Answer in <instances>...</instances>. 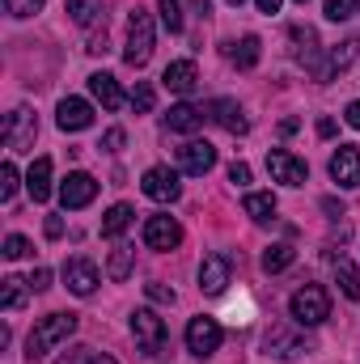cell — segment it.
Returning a JSON list of instances; mask_svg holds the SVG:
<instances>
[{"label":"cell","instance_id":"obj_1","mask_svg":"<svg viewBox=\"0 0 360 364\" xmlns=\"http://www.w3.org/2000/svg\"><path fill=\"white\" fill-rule=\"evenodd\" d=\"M77 331V314H47L34 331H30V339H26V356L30 360H43L55 343H64L68 335Z\"/></svg>","mask_w":360,"mask_h":364},{"label":"cell","instance_id":"obj_2","mask_svg":"<svg viewBox=\"0 0 360 364\" xmlns=\"http://www.w3.org/2000/svg\"><path fill=\"white\" fill-rule=\"evenodd\" d=\"M288 309H292V322H301V326H318V322L331 318V292L318 288V284H305V288L292 292Z\"/></svg>","mask_w":360,"mask_h":364},{"label":"cell","instance_id":"obj_3","mask_svg":"<svg viewBox=\"0 0 360 364\" xmlns=\"http://www.w3.org/2000/svg\"><path fill=\"white\" fill-rule=\"evenodd\" d=\"M149 55H153V17L144 9H136L132 21H127V51H123V60L132 68H144Z\"/></svg>","mask_w":360,"mask_h":364},{"label":"cell","instance_id":"obj_4","mask_svg":"<svg viewBox=\"0 0 360 364\" xmlns=\"http://www.w3.org/2000/svg\"><path fill=\"white\" fill-rule=\"evenodd\" d=\"M4 149L9 153H30L34 149V136H38V119H34V110L30 106H17L9 119H4Z\"/></svg>","mask_w":360,"mask_h":364},{"label":"cell","instance_id":"obj_5","mask_svg":"<svg viewBox=\"0 0 360 364\" xmlns=\"http://www.w3.org/2000/svg\"><path fill=\"white\" fill-rule=\"evenodd\" d=\"M132 335H136V343H140L144 356H162L166 352V322L153 309H136L132 314Z\"/></svg>","mask_w":360,"mask_h":364},{"label":"cell","instance_id":"obj_6","mask_svg":"<svg viewBox=\"0 0 360 364\" xmlns=\"http://www.w3.org/2000/svg\"><path fill=\"white\" fill-rule=\"evenodd\" d=\"M268 170H271V178L284 182V186H305V182H309V166H305L301 157H292L288 149H271Z\"/></svg>","mask_w":360,"mask_h":364},{"label":"cell","instance_id":"obj_7","mask_svg":"<svg viewBox=\"0 0 360 364\" xmlns=\"http://www.w3.org/2000/svg\"><path fill=\"white\" fill-rule=\"evenodd\" d=\"M140 191H144L149 199H157V203H174V199L182 195L179 174H174V170H166V166H153V170H144Z\"/></svg>","mask_w":360,"mask_h":364},{"label":"cell","instance_id":"obj_8","mask_svg":"<svg viewBox=\"0 0 360 364\" xmlns=\"http://www.w3.org/2000/svg\"><path fill=\"white\" fill-rule=\"evenodd\" d=\"M182 242V225L174 216H149L144 220V246L149 250H174Z\"/></svg>","mask_w":360,"mask_h":364},{"label":"cell","instance_id":"obj_9","mask_svg":"<svg viewBox=\"0 0 360 364\" xmlns=\"http://www.w3.org/2000/svg\"><path fill=\"white\" fill-rule=\"evenodd\" d=\"M216 348H221V326H216V318H191V326H186V352L212 356Z\"/></svg>","mask_w":360,"mask_h":364},{"label":"cell","instance_id":"obj_10","mask_svg":"<svg viewBox=\"0 0 360 364\" xmlns=\"http://www.w3.org/2000/svg\"><path fill=\"white\" fill-rule=\"evenodd\" d=\"M212 166H216V149H212L208 140H191V144H182V149H179V170H182V174L203 178Z\"/></svg>","mask_w":360,"mask_h":364},{"label":"cell","instance_id":"obj_11","mask_svg":"<svg viewBox=\"0 0 360 364\" xmlns=\"http://www.w3.org/2000/svg\"><path fill=\"white\" fill-rule=\"evenodd\" d=\"M229 275H233L229 255H208L203 267H199V288H203L208 296H221V292L229 288Z\"/></svg>","mask_w":360,"mask_h":364},{"label":"cell","instance_id":"obj_12","mask_svg":"<svg viewBox=\"0 0 360 364\" xmlns=\"http://www.w3.org/2000/svg\"><path fill=\"white\" fill-rule=\"evenodd\" d=\"M93 195H97V178L85 174V170H77V174H68L64 186H60V203L64 208H90Z\"/></svg>","mask_w":360,"mask_h":364},{"label":"cell","instance_id":"obj_13","mask_svg":"<svg viewBox=\"0 0 360 364\" xmlns=\"http://www.w3.org/2000/svg\"><path fill=\"white\" fill-rule=\"evenodd\" d=\"M331 178L339 186H360V149L356 144H339L331 157Z\"/></svg>","mask_w":360,"mask_h":364},{"label":"cell","instance_id":"obj_14","mask_svg":"<svg viewBox=\"0 0 360 364\" xmlns=\"http://www.w3.org/2000/svg\"><path fill=\"white\" fill-rule=\"evenodd\" d=\"M64 284H68L77 296H93V288H97V267H93L85 255H77V259L64 263Z\"/></svg>","mask_w":360,"mask_h":364},{"label":"cell","instance_id":"obj_15","mask_svg":"<svg viewBox=\"0 0 360 364\" xmlns=\"http://www.w3.org/2000/svg\"><path fill=\"white\" fill-rule=\"evenodd\" d=\"M55 123H60V132H85V127L93 123V106L85 102V97H64Z\"/></svg>","mask_w":360,"mask_h":364},{"label":"cell","instance_id":"obj_16","mask_svg":"<svg viewBox=\"0 0 360 364\" xmlns=\"http://www.w3.org/2000/svg\"><path fill=\"white\" fill-rule=\"evenodd\" d=\"M263 343H268L271 356H280V360H297V356L305 352V339H301V335H292V331H288L284 322H275V326H271Z\"/></svg>","mask_w":360,"mask_h":364},{"label":"cell","instance_id":"obj_17","mask_svg":"<svg viewBox=\"0 0 360 364\" xmlns=\"http://www.w3.org/2000/svg\"><path fill=\"white\" fill-rule=\"evenodd\" d=\"M208 119H216L229 136H246V127H250V123H246V114H242V106H238V102H229V97H216V102L208 106Z\"/></svg>","mask_w":360,"mask_h":364},{"label":"cell","instance_id":"obj_18","mask_svg":"<svg viewBox=\"0 0 360 364\" xmlns=\"http://www.w3.org/2000/svg\"><path fill=\"white\" fill-rule=\"evenodd\" d=\"M162 81H166V90H174V93H195V85H199V68L191 64V60H174L166 73H162Z\"/></svg>","mask_w":360,"mask_h":364},{"label":"cell","instance_id":"obj_19","mask_svg":"<svg viewBox=\"0 0 360 364\" xmlns=\"http://www.w3.org/2000/svg\"><path fill=\"white\" fill-rule=\"evenodd\" d=\"M225 55H229L242 73H250V68L259 64V55H263V43H259V34H246L242 43H229V47H225Z\"/></svg>","mask_w":360,"mask_h":364},{"label":"cell","instance_id":"obj_20","mask_svg":"<svg viewBox=\"0 0 360 364\" xmlns=\"http://www.w3.org/2000/svg\"><path fill=\"white\" fill-rule=\"evenodd\" d=\"M203 110L199 106H191V102H179V106H170V114H166V127L170 132H199L203 127Z\"/></svg>","mask_w":360,"mask_h":364},{"label":"cell","instance_id":"obj_21","mask_svg":"<svg viewBox=\"0 0 360 364\" xmlns=\"http://www.w3.org/2000/svg\"><path fill=\"white\" fill-rule=\"evenodd\" d=\"M90 93L106 106V110H119V106H123V90H119V81H115L110 73H93L90 77Z\"/></svg>","mask_w":360,"mask_h":364},{"label":"cell","instance_id":"obj_22","mask_svg":"<svg viewBox=\"0 0 360 364\" xmlns=\"http://www.w3.org/2000/svg\"><path fill=\"white\" fill-rule=\"evenodd\" d=\"M26 186H30V199H34V203H47V199H51V157H38V161L30 166Z\"/></svg>","mask_w":360,"mask_h":364},{"label":"cell","instance_id":"obj_23","mask_svg":"<svg viewBox=\"0 0 360 364\" xmlns=\"http://www.w3.org/2000/svg\"><path fill=\"white\" fill-rule=\"evenodd\" d=\"M356 55H360V38H348V43H339V47L327 55V64H322V77H318V81H331V77H335V73H344V68H348Z\"/></svg>","mask_w":360,"mask_h":364},{"label":"cell","instance_id":"obj_24","mask_svg":"<svg viewBox=\"0 0 360 364\" xmlns=\"http://www.w3.org/2000/svg\"><path fill=\"white\" fill-rule=\"evenodd\" d=\"M288 34L297 43V55L309 64V73H318V34H314V26H292Z\"/></svg>","mask_w":360,"mask_h":364},{"label":"cell","instance_id":"obj_25","mask_svg":"<svg viewBox=\"0 0 360 364\" xmlns=\"http://www.w3.org/2000/svg\"><path fill=\"white\" fill-rule=\"evenodd\" d=\"M292 259H297V250H292L288 242H275V246L263 250V272H268V275L288 272V267H292Z\"/></svg>","mask_w":360,"mask_h":364},{"label":"cell","instance_id":"obj_26","mask_svg":"<svg viewBox=\"0 0 360 364\" xmlns=\"http://www.w3.org/2000/svg\"><path fill=\"white\" fill-rule=\"evenodd\" d=\"M132 216H136V212H132L127 203H115V208L102 216V237H119V233L132 225Z\"/></svg>","mask_w":360,"mask_h":364},{"label":"cell","instance_id":"obj_27","mask_svg":"<svg viewBox=\"0 0 360 364\" xmlns=\"http://www.w3.org/2000/svg\"><path fill=\"white\" fill-rule=\"evenodd\" d=\"M26 288H30L26 279H13V275H9V279H0V309H9V314H13V309H21Z\"/></svg>","mask_w":360,"mask_h":364},{"label":"cell","instance_id":"obj_28","mask_svg":"<svg viewBox=\"0 0 360 364\" xmlns=\"http://www.w3.org/2000/svg\"><path fill=\"white\" fill-rule=\"evenodd\" d=\"M242 208H246V216H250V220L268 225L271 216H275V195H246V199H242Z\"/></svg>","mask_w":360,"mask_h":364},{"label":"cell","instance_id":"obj_29","mask_svg":"<svg viewBox=\"0 0 360 364\" xmlns=\"http://www.w3.org/2000/svg\"><path fill=\"white\" fill-rule=\"evenodd\" d=\"M132 263H136V250L132 246H115L110 250V263H106V275L110 279H127L132 275Z\"/></svg>","mask_w":360,"mask_h":364},{"label":"cell","instance_id":"obj_30","mask_svg":"<svg viewBox=\"0 0 360 364\" xmlns=\"http://www.w3.org/2000/svg\"><path fill=\"white\" fill-rule=\"evenodd\" d=\"M335 279H339V288H344V296H348V301H360V275H356V267H352L348 259H339V263H335Z\"/></svg>","mask_w":360,"mask_h":364},{"label":"cell","instance_id":"obj_31","mask_svg":"<svg viewBox=\"0 0 360 364\" xmlns=\"http://www.w3.org/2000/svg\"><path fill=\"white\" fill-rule=\"evenodd\" d=\"M97 13H102V0H68V17L77 26H90Z\"/></svg>","mask_w":360,"mask_h":364},{"label":"cell","instance_id":"obj_32","mask_svg":"<svg viewBox=\"0 0 360 364\" xmlns=\"http://www.w3.org/2000/svg\"><path fill=\"white\" fill-rule=\"evenodd\" d=\"M132 110H136V114H149V110H153V85H149V81H136V90H132Z\"/></svg>","mask_w":360,"mask_h":364},{"label":"cell","instance_id":"obj_33","mask_svg":"<svg viewBox=\"0 0 360 364\" xmlns=\"http://www.w3.org/2000/svg\"><path fill=\"white\" fill-rule=\"evenodd\" d=\"M157 9H162V21H166V30H170V34H182V13H179V0H157Z\"/></svg>","mask_w":360,"mask_h":364},{"label":"cell","instance_id":"obj_34","mask_svg":"<svg viewBox=\"0 0 360 364\" xmlns=\"http://www.w3.org/2000/svg\"><path fill=\"white\" fill-rule=\"evenodd\" d=\"M13 195H17V166L4 161L0 166V199H13Z\"/></svg>","mask_w":360,"mask_h":364},{"label":"cell","instance_id":"obj_35","mask_svg":"<svg viewBox=\"0 0 360 364\" xmlns=\"http://www.w3.org/2000/svg\"><path fill=\"white\" fill-rule=\"evenodd\" d=\"M26 255H30V242L21 233H9L4 237V259H26Z\"/></svg>","mask_w":360,"mask_h":364},{"label":"cell","instance_id":"obj_36","mask_svg":"<svg viewBox=\"0 0 360 364\" xmlns=\"http://www.w3.org/2000/svg\"><path fill=\"white\" fill-rule=\"evenodd\" d=\"M356 13V0H327V17L331 21H348Z\"/></svg>","mask_w":360,"mask_h":364},{"label":"cell","instance_id":"obj_37","mask_svg":"<svg viewBox=\"0 0 360 364\" xmlns=\"http://www.w3.org/2000/svg\"><path fill=\"white\" fill-rule=\"evenodd\" d=\"M4 9H9L13 17H34V13L43 9V0H4Z\"/></svg>","mask_w":360,"mask_h":364},{"label":"cell","instance_id":"obj_38","mask_svg":"<svg viewBox=\"0 0 360 364\" xmlns=\"http://www.w3.org/2000/svg\"><path fill=\"white\" fill-rule=\"evenodd\" d=\"M144 292L157 301V305H174L179 296H174V288H166V284H144Z\"/></svg>","mask_w":360,"mask_h":364},{"label":"cell","instance_id":"obj_39","mask_svg":"<svg viewBox=\"0 0 360 364\" xmlns=\"http://www.w3.org/2000/svg\"><path fill=\"white\" fill-rule=\"evenodd\" d=\"M123 140H127V136H123V127H110V132L102 136V149H106V153H119V149H123Z\"/></svg>","mask_w":360,"mask_h":364},{"label":"cell","instance_id":"obj_40","mask_svg":"<svg viewBox=\"0 0 360 364\" xmlns=\"http://www.w3.org/2000/svg\"><path fill=\"white\" fill-rule=\"evenodd\" d=\"M26 284H30L34 292H47V288H51V272H47V267H38V272H30V279H26Z\"/></svg>","mask_w":360,"mask_h":364},{"label":"cell","instance_id":"obj_41","mask_svg":"<svg viewBox=\"0 0 360 364\" xmlns=\"http://www.w3.org/2000/svg\"><path fill=\"white\" fill-rule=\"evenodd\" d=\"M229 182L246 186V182H250V166H246V161H233V166H229Z\"/></svg>","mask_w":360,"mask_h":364},{"label":"cell","instance_id":"obj_42","mask_svg":"<svg viewBox=\"0 0 360 364\" xmlns=\"http://www.w3.org/2000/svg\"><path fill=\"white\" fill-rule=\"evenodd\" d=\"M90 55H106V26L97 30V34H90V47H85Z\"/></svg>","mask_w":360,"mask_h":364},{"label":"cell","instance_id":"obj_43","mask_svg":"<svg viewBox=\"0 0 360 364\" xmlns=\"http://www.w3.org/2000/svg\"><path fill=\"white\" fill-rule=\"evenodd\" d=\"M43 229H47V237H60V233H64V220H60V216H47Z\"/></svg>","mask_w":360,"mask_h":364},{"label":"cell","instance_id":"obj_44","mask_svg":"<svg viewBox=\"0 0 360 364\" xmlns=\"http://www.w3.org/2000/svg\"><path fill=\"white\" fill-rule=\"evenodd\" d=\"M344 119H348V127H356L360 132V102H352V106L344 110Z\"/></svg>","mask_w":360,"mask_h":364},{"label":"cell","instance_id":"obj_45","mask_svg":"<svg viewBox=\"0 0 360 364\" xmlns=\"http://www.w3.org/2000/svg\"><path fill=\"white\" fill-rule=\"evenodd\" d=\"M255 4H259V13H268V17L271 13H280V0H255Z\"/></svg>","mask_w":360,"mask_h":364},{"label":"cell","instance_id":"obj_46","mask_svg":"<svg viewBox=\"0 0 360 364\" xmlns=\"http://www.w3.org/2000/svg\"><path fill=\"white\" fill-rule=\"evenodd\" d=\"M318 136H335V119H318Z\"/></svg>","mask_w":360,"mask_h":364},{"label":"cell","instance_id":"obj_47","mask_svg":"<svg viewBox=\"0 0 360 364\" xmlns=\"http://www.w3.org/2000/svg\"><path fill=\"white\" fill-rule=\"evenodd\" d=\"M322 208H327L331 216H344V203H335V199H322Z\"/></svg>","mask_w":360,"mask_h":364},{"label":"cell","instance_id":"obj_48","mask_svg":"<svg viewBox=\"0 0 360 364\" xmlns=\"http://www.w3.org/2000/svg\"><path fill=\"white\" fill-rule=\"evenodd\" d=\"M85 364H115V360H110V356H90Z\"/></svg>","mask_w":360,"mask_h":364},{"label":"cell","instance_id":"obj_49","mask_svg":"<svg viewBox=\"0 0 360 364\" xmlns=\"http://www.w3.org/2000/svg\"><path fill=\"white\" fill-rule=\"evenodd\" d=\"M229 4H242V0H229Z\"/></svg>","mask_w":360,"mask_h":364},{"label":"cell","instance_id":"obj_50","mask_svg":"<svg viewBox=\"0 0 360 364\" xmlns=\"http://www.w3.org/2000/svg\"><path fill=\"white\" fill-rule=\"evenodd\" d=\"M297 4H305V0H297Z\"/></svg>","mask_w":360,"mask_h":364}]
</instances>
